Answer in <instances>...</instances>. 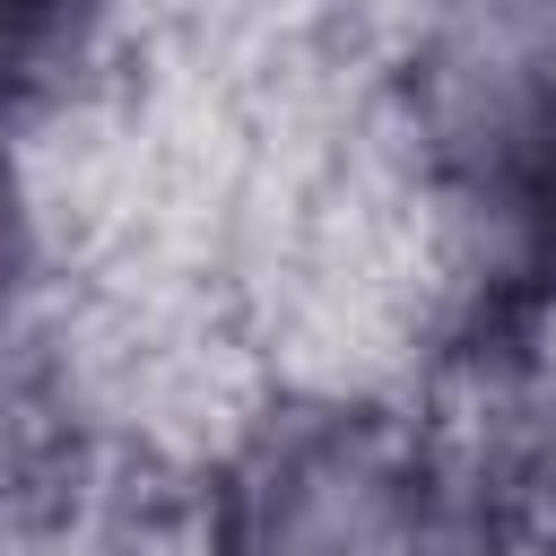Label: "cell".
Segmentation results:
<instances>
[{
  "instance_id": "5",
  "label": "cell",
  "mask_w": 556,
  "mask_h": 556,
  "mask_svg": "<svg viewBox=\"0 0 556 556\" xmlns=\"http://www.w3.org/2000/svg\"><path fill=\"white\" fill-rule=\"evenodd\" d=\"M96 17L70 9H0V96H43L87 61Z\"/></svg>"
},
{
  "instance_id": "6",
  "label": "cell",
  "mask_w": 556,
  "mask_h": 556,
  "mask_svg": "<svg viewBox=\"0 0 556 556\" xmlns=\"http://www.w3.org/2000/svg\"><path fill=\"white\" fill-rule=\"evenodd\" d=\"M17 278H26V208H17V174L0 156V304L17 295Z\"/></svg>"
},
{
  "instance_id": "4",
  "label": "cell",
  "mask_w": 556,
  "mask_h": 556,
  "mask_svg": "<svg viewBox=\"0 0 556 556\" xmlns=\"http://www.w3.org/2000/svg\"><path fill=\"white\" fill-rule=\"evenodd\" d=\"M469 478H478L495 547L556 556V374L521 382L504 400V417L486 426V452L469 460Z\"/></svg>"
},
{
  "instance_id": "1",
  "label": "cell",
  "mask_w": 556,
  "mask_h": 556,
  "mask_svg": "<svg viewBox=\"0 0 556 556\" xmlns=\"http://www.w3.org/2000/svg\"><path fill=\"white\" fill-rule=\"evenodd\" d=\"M217 556H504L478 478L391 408H278L208 478Z\"/></svg>"
},
{
  "instance_id": "3",
  "label": "cell",
  "mask_w": 556,
  "mask_h": 556,
  "mask_svg": "<svg viewBox=\"0 0 556 556\" xmlns=\"http://www.w3.org/2000/svg\"><path fill=\"white\" fill-rule=\"evenodd\" d=\"M78 478H87L78 408L43 374L0 365V530H26V521L70 513L78 504Z\"/></svg>"
},
{
  "instance_id": "2",
  "label": "cell",
  "mask_w": 556,
  "mask_h": 556,
  "mask_svg": "<svg viewBox=\"0 0 556 556\" xmlns=\"http://www.w3.org/2000/svg\"><path fill=\"white\" fill-rule=\"evenodd\" d=\"M460 174L495 235L486 278V339L513 321L556 313V70H521L486 87V113L460 122Z\"/></svg>"
}]
</instances>
